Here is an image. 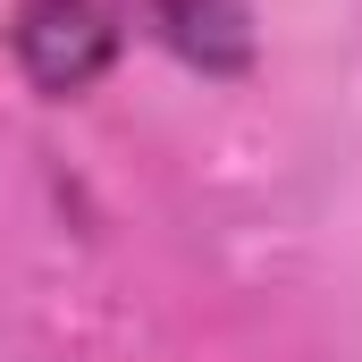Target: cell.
I'll return each mask as SVG.
<instances>
[{
	"instance_id": "cell-2",
	"label": "cell",
	"mask_w": 362,
	"mask_h": 362,
	"mask_svg": "<svg viewBox=\"0 0 362 362\" xmlns=\"http://www.w3.org/2000/svg\"><path fill=\"white\" fill-rule=\"evenodd\" d=\"M152 25L202 76H245L253 68V0H152Z\"/></svg>"
},
{
	"instance_id": "cell-1",
	"label": "cell",
	"mask_w": 362,
	"mask_h": 362,
	"mask_svg": "<svg viewBox=\"0 0 362 362\" xmlns=\"http://www.w3.org/2000/svg\"><path fill=\"white\" fill-rule=\"evenodd\" d=\"M135 34V0H17L8 8V59L42 101L93 93Z\"/></svg>"
}]
</instances>
